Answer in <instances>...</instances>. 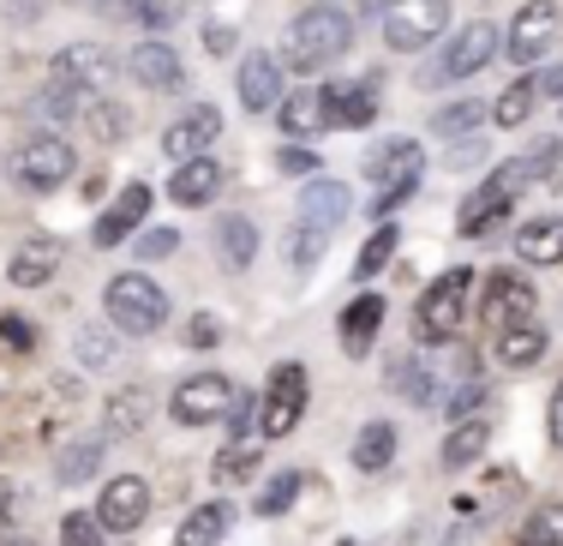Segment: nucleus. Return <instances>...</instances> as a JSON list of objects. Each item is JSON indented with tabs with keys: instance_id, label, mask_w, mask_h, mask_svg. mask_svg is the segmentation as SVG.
Masks as SVG:
<instances>
[{
	"instance_id": "f257e3e1",
	"label": "nucleus",
	"mask_w": 563,
	"mask_h": 546,
	"mask_svg": "<svg viewBox=\"0 0 563 546\" xmlns=\"http://www.w3.org/2000/svg\"><path fill=\"white\" fill-rule=\"evenodd\" d=\"M347 48H354V19L342 7H306L288 24V36H282V66H294V73H324Z\"/></svg>"
},
{
	"instance_id": "f03ea898",
	"label": "nucleus",
	"mask_w": 563,
	"mask_h": 546,
	"mask_svg": "<svg viewBox=\"0 0 563 546\" xmlns=\"http://www.w3.org/2000/svg\"><path fill=\"white\" fill-rule=\"evenodd\" d=\"M467 306H474V271H444L420 295V306H413V342H420V349L455 342L467 325Z\"/></svg>"
},
{
	"instance_id": "7ed1b4c3",
	"label": "nucleus",
	"mask_w": 563,
	"mask_h": 546,
	"mask_svg": "<svg viewBox=\"0 0 563 546\" xmlns=\"http://www.w3.org/2000/svg\"><path fill=\"white\" fill-rule=\"evenodd\" d=\"M366 175L372 186H378V198H372V222L378 217H390V210H401L413 193H420V181H426V151L413 139H390V144H378V151L366 156Z\"/></svg>"
},
{
	"instance_id": "20e7f679",
	"label": "nucleus",
	"mask_w": 563,
	"mask_h": 546,
	"mask_svg": "<svg viewBox=\"0 0 563 546\" xmlns=\"http://www.w3.org/2000/svg\"><path fill=\"white\" fill-rule=\"evenodd\" d=\"M498 24L492 19H474L467 31H455L450 36V48L438 55L432 66H420V85H450V78H474V73H486L492 61H498Z\"/></svg>"
},
{
	"instance_id": "39448f33",
	"label": "nucleus",
	"mask_w": 563,
	"mask_h": 546,
	"mask_svg": "<svg viewBox=\"0 0 563 546\" xmlns=\"http://www.w3.org/2000/svg\"><path fill=\"white\" fill-rule=\"evenodd\" d=\"M102 301H109L114 330H126V337H151V330H163V318H168V295L151 283V276H139V271L114 276Z\"/></svg>"
},
{
	"instance_id": "423d86ee",
	"label": "nucleus",
	"mask_w": 563,
	"mask_h": 546,
	"mask_svg": "<svg viewBox=\"0 0 563 546\" xmlns=\"http://www.w3.org/2000/svg\"><path fill=\"white\" fill-rule=\"evenodd\" d=\"M12 175H19L24 193H55V186L73 181V144L43 132V139H24L12 151Z\"/></svg>"
},
{
	"instance_id": "0eeeda50",
	"label": "nucleus",
	"mask_w": 563,
	"mask_h": 546,
	"mask_svg": "<svg viewBox=\"0 0 563 546\" xmlns=\"http://www.w3.org/2000/svg\"><path fill=\"white\" fill-rule=\"evenodd\" d=\"M450 24V0H384V43L390 48H426Z\"/></svg>"
},
{
	"instance_id": "6e6552de",
	"label": "nucleus",
	"mask_w": 563,
	"mask_h": 546,
	"mask_svg": "<svg viewBox=\"0 0 563 546\" xmlns=\"http://www.w3.org/2000/svg\"><path fill=\"white\" fill-rule=\"evenodd\" d=\"M306 415V367L300 361H282L271 372V391H264L258 408V438H288Z\"/></svg>"
},
{
	"instance_id": "1a4fd4ad",
	"label": "nucleus",
	"mask_w": 563,
	"mask_h": 546,
	"mask_svg": "<svg viewBox=\"0 0 563 546\" xmlns=\"http://www.w3.org/2000/svg\"><path fill=\"white\" fill-rule=\"evenodd\" d=\"M533 306H540V295H533V283L521 271H492L486 276V295H479V325L486 330H516L533 318Z\"/></svg>"
},
{
	"instance_id": "9d476101",
	"label": "nucleus",
	"mask_w": 563,
	"mask_h": 546,
	"mask_svg": "<svg viewBox=\"0 0 563 546\" xmlns=\"http://www.w3.org/2000/svg\"><path fill=\"white\" fill-rule=\"evenodd\" d=\"M240 384L222 379V372H192V379L174 391V421L180 426H210V421H228V408H234Z\"/></svg>"
},
{
	"instance_id": "9b49d317",
	"label": "nucleus",
	"mask_w": 563,
	"mask_h": 546,
	"mask_svg": "<svg viewBox=\"0 0 563 546\" xmlns=\"http://www.w3.org/2000/svg\"><path fill=\"white\" fill-rule=\"evenodd\" d=\"M558 24H563V12H558V0H528V7H516V24H509V61L516 66H528V61H540L545 48L558 43Z\"/></svg>"
},
{
	"instance_id": "f8f14e48",
	"label": "nucleus",
	"mask_w": 563,
	"mask_h": 546,
	"mask_svg": "<svg viewBox=\"0 0 563 546\" xmlns=\"http://www.w3.org/2000/svg\"><path fill=\"white\" fill-rule=\"evenodd\" d=\"M144 516H151V481H139V474H120V481L102 487V499H97V523H102V528L132 535Z\"/></svg>"
},
{
	"instance_id": "ddd939ff",
	"label": "nucleus",
	"mask_w": 563,
	"mask_h": 546,
	"mask_svg": "<svg viewBox=\"0 0 563 546\" xmlns=\"http://www.w3.org/2000/svg\"><path fill=\"white\" fill-rule=\"evenodd\" d=\"M318 97H324V127H366L378 114V78H336Z\"/></svg>"
},
{
	"instance_id": "4468645a",
	"label": "nucleus",
	"mask_w": 563,
	"mask_h": 546,
	"mask_svg": "<svg viewBox=\"0 0 563 546\" xmlns=\"http://www.w3.org/2000/svg\"><path fill=\"white\" fill-rule=\"evenodd\" d=\"M222 132V114L210 109V102H192V109L180 114L168 132H163V156H174V163H192V156H205L210 144H217Z\"/></svg>"
},
{
	"instance_id": "2eb2a0df",
	"label": "nucleus",
	"mask_w": 563,
	"mask_h": 546,
	"mask_svg": "<svg viewBox=\"0 0 563 546\" xmlns=\"http://www.w3.org/2000/svg\"><path fill=\"white\" fill-rule=\"evenodd\" d=\"M114 73H120V61L109 55V48H97V43H73V48H60V55H55V78H60V85H78L85 97H90V90H102Z\"/></svg>"
},
{
	"instance_id": "dca6fc26",
	"label": "nucleus",
	"mask_w": 563,
	"mask_h": 546,
	"mask_svg": "<svg viewBox=\"0 0 563 546\" xmlns=\"http://www.w3.org/2000/svg\"><path fill=\"white\" fill-rule=\"evenodd\" d=\"M151 205H156V198H151V186H144V181L120 186V198L97 217V247H120L126 234H139V222L151 217Z\"/></svg>"
},
{
	"instance_id": "f3484780",
	"label": "nucleus",
	"mask_w": 563,
	"mask_h": 546,
	"mask_svg": "<svg viewBox=\"0 0 563 546\" xmlns=\"http://www.w3.org/2000/svg\"><path fill=\"white\" fill-rule=\"evenodd\" d=\"M234 78H240V102H246L252 114H271L282 102V61L276 55H246Z\"/></svg>"
},
{
	"instance_id": "a211bd4d",
	"label": "nucleus",
	"mask_w": 563,
	"mask_h": 546,
	"mask_svg": "<svg viewBox=\"0 0 563 546\" xmlns=\"http://www.w3.org/2000/svg\"><path fill=\"white\" fill-rule=\"evenodd\" d=\"M347 210H354V193H347V186L342 181H312V186H306V193H300V222H306V229H342V222H347Z\"/></svg>"
},
{
	"instance_id": "6ab92c4d",
	"label": "nucleus",
	"mask_w": 563,
	"mask_h": 546,
	"mask_svg": "<svg viewBox=\"0 0 563 546\" xmlns=\"http://www.w3.org/2000/svg\"><path fill=\"white\" fill-rule=\"evenodd\" d=\"M126 73L139 78V85H151V90H180L186 85V66H180V55H174L168 43H139L132 48V61H126Z\"/></svg>"
},
{
	"instance_id": "aec40b11",
	"label": "nucleus",
	"mask_w": 563,
	"mask_h": 546,
	"mask_svg": "<svg viewBox=\"0 0 563 546\" xmlns=\"http://www.w3.org/2000/svg\"><path fill=\"white\" fill-rule=\"evenodd\" d=\"M217 186H222V163H217V156H192V163H174L168 198H174V205H210Z\"/></svg>"
},
{
	"instance_id": "412c9836",
	"label": "nucleus",
	"mask_w": 563,
	"mask_h": 546,
	"mask_svg": "<svg viewBox=\"0 0 563 546\" xmlns=\"http://www.w3.org/2000/svg\"><path fill=\"white\" fill-rule=\"evenodd\" d=\"M378 325H384V295L347 301V313H342V349L354 354V361H366L372 342H378Z\"/></svg>"
},
{
	"instance_id": "4be33fe9",
	"label": "nucleus",
	"mask_w": 563,
	"mask_h": 546,
	"mask_svg": "<svg viewBox=\"0 0 563 546\" xmlns=\"http://www.w3.org/2000/svg\"><path fill=\"white\" fill-rule=\"evenodd\" d=\"M102 450H109V438H66L55 450V481L60 487H85L90 474L102 469Z\"/></svg>"
},
{
	"instance_id": "5701e85b",
	"label": "nucleus",
	"mask_w": 563,
	"mask_h": 546,
	"mask_svg": "<svg viewBox=\"0 0 563 546\" xmlns=\"http://www.w3.org/2000/svg\"><path fill=\"white\" fill-rule=\"evenodd\" d=\"M516 252L528 264H563V217H533L516 229Z\"/></svg>"
},
{
	"instance_id": "b1692460",
	"label": "nucleus",
	"mask_w": 563,
	"mask_h": 546,
	"mask_svg": "<svg viewBox=\"0 0 563 546\" xmlns=\"http://www.w3.org/2000/svg\"><path fill=\"white\" fill-rule=\"evenodd\" d=\"M234 528V511H228L222 499L198 504V511H186L180 535H174V546H222V535Z\"/></svg>"
},
{
	"instance_id": "393cba45",
	"label": "nucleus",
	"mask_w": 563,
	"mask_h": 546,
	"mask_svg": "<svg viewBox=\"0 0 563 546\" xmlns=\"http://www.w3.org/2000/svg\"><path fill=\"white\" fill-rule=\"evenodd\" d=\"M545 349H552V337H545L540 325H516V330H498V361L504 367H516V372H528V367H540L545 361Z\"/></svg>"
},
{
	"instance_id": "a878e982",
	"label": "nucleus",
	"mask_w": 563,
	"mask_h": 546,
	"mask_svg": "<svg viewBox=\"0 0 563 546\" xmlns=\"http://www.w3.org/2000/svg\"><path fill=\"white\" fill-rule=\"evenodd\" d=\"M7 271H12V283H19V288H43L48 276L60 271V247L55 241H24L19 252H12Z\"/></svg>"
},
{
	"instance_id": "bb28decb",
	"label": "nucleus",
	"mask_w": 563,
	"mask_h": 546,
	"mask_svg": "<svg viewBox=\"0 0 563 546\" xmlns=\"http://www.w3.org/2000/svg\"><path fill=\"white\" fill-rule=\"evenodd\" d=\"M390 457H396V426L390 421H366L360 438H354V469L378 474V469H390Z\"/></svg>"
},
{
	"instance_id": "cd10ccee",
	"label": "nucleus",
	"mask_w": 563,
	"mask_h": 546,
	"mask_svg": "<svg viewBox=\"0 0 563 546\" xmlns=\"http://www.w3.org/2000/svg\"><path fill=\"white\" fill-rule=\"evenodd\" d=\"M390 384L408 396L413 408H432L438 403V379H432V367H426V349L420 354H401V361L390 367Z\"/></svg>"
},
{
	"instance_id": "c85d7f7f",
	"label": "nucleus",
	"mask_w": 563,
	"mask_h": 546,
	"mask_svg": "<svg viewBox=\"0 0 563 546\" xmlns=\"http://www.w3.org/2000/svg\"><path fill=\"white\" fill-rule=\"evenodd\" d=\"M282 132H288V139H306V132H318L324 127V97H318V90H282Z\"/></svg>"
},
{
	"instance_id": "c756f323",
	"label": "nucleus",
	"mask_w": 563,
	"mask_h": 546,
	"mask_svg": "<svg viewBox=\"0 0 563 546\" xmlns=\"http://www.w3.org/2000/svg\"><path fill=\"white\" fill-rule=\"evenodd\" d=\"M252 469H258V438H228V445L217 450V462H210L217 487H246Z\"/></svg>"
},
{
	"instance_id": "7c9ffc66",
	"label": "nucleus",
	"mask_w": 563,
	"mask_h": 546,
	"mask_svg": "<svg viewBox=\"0 0 563 546\" xmlns=\"http://www.w3.org/2000/svg\"><path fill=\"white\" fill-rule=\"evenodd\" d=\"M217 252H222L228 271H246L252 252H258V229L246 217H217Z\"/></svg>"
},
{
	"instance_id": "2f4dec72",
	"label": "nucleus",
	"mask_w": 563,
	"mask_h": 546,
	"mask_svg": "<svg viewBox=\"0 0 563 546\" xmlns=\"http://www.w3.org/2000/svg\"><path fill=\"white\" fill-rule=\"evenodd\" d=\"M486 438H492V426L479 421V415L455 421V433H450V445H444V469H467V462H479Z\"/></svg>"
},
{
	"instance_id": "473e14b6",
	"label": "nucleus",
	"mask_w": 563,
	"mask_h": 546,
	"mask_svg": "<svg viewBox=\"0 0 563 546\" xmlns=\"http://www.w3.org/2000/svg\"><path fill=\"white\" fill-rule=\"evenodd\" d=\"M144 421H151V396L144 391H114L109 396V438L144 433Z\"/></svg>"
},
{
	"instance_id": "72a5a7b5",
	"label": "nucleus",
	"mask_w": 563,
	"mask_h": 546,
	"mask_svg": "<svg viewBox=\"0 0 563 546\" xmlns=\"http://www.w3.org/2000/svg\"><path fill=\"white\" fill-rule=\"evenodd\" d=\"M78 121H85L90 127V139H102V144H120V139H126V109H120V102H109V97H90V109L85 114H78Z\"/></svg>"
},
{
	"instance_id": "f704fd0d",
	"label": "nucleus",
	"mask_w": 563,
	"mask_h": 546,
	"mask_svg": "<svg viewBox=\"0 0 563 546\" xmlns=\"http://www.w3.org/2000/svg\"><path fill=\"white\" fill-rule=\"evenodd\" d=\"M533 97H540V78H516V85L492 102V121H498V127H521L533 114Z\"/></svg>"
},
{
	"instance_id": "c9c22d12",
	"label": "nucleus",
	"mask_w": 563,
	"mask_h": 546,
	"mask_svg": "<svg viewBox=\"0 0 563 546\" xmlns=\"http://www.w3.org/2000/svg\"><path fill=\"white\" fill-rule=\"evenodd\" d=\"M521 546H563V504H540L521 523Z\"/></svg>"
},
{
	"instance_id": "e433bc0d",
	"label": "nucleus",
	"mask_w": 563,
	"mask_h": 546,
	"mask_svg": "<svg viewBox=\"0 0 563 546\" xmlns=\"http://www.w3.org/2000/svg\"><path fill=\"white\" fill-rule=\"evenodd\" d=\"M396 247H401V234L390 229V222H384V229H378V234H372V241H366V252H360V259H354V276H360V283H366V276H378L384 264L396 259Z\"/></svg>"
},
{
	"instance_id": "4c0bfd02",
	"label": "nucleus",
	"mask_w": 563,
	"mask_h": 546,
	"mask_svg": "<svg viewBox=\"0 0 563 546\" xmlns=\"http://www.w3.org/2000/svg\"><path fill=\"white\" fill-rule=\"evenodd\" d=\"M300 487H306V474H294V469H288V474H276V481L264 487V499H258V516H282L294 499H300Z\"/></svg>"
},
{
	"instance_id": "58836bf2",
	"label": "nucleus",
	"mask_w": 563,
	"mask_h": 546,
	"mask_svg": "<svg viewBox=\"0 0 563 546\" xmlns=\"http://www.w3.org/2000/svg\"><path fill=\"white\" fill-rule=\"evenodd\" d=\"M486 114H492L486 102H450V109L432 114V127H438V132H474L479 121H486Z\"/></svg>"
},
{
	"instance_id": "ea45409f",
	"label": "nucleus",
	"mask_w": 563,
	"mask_h": 546,
	"mask_svg": "<svg viewBox=\"0 0 563 546\" xmlns=\"http://www.w3.org/2000/svg\"><path fill=\"white\" fill-rule=\"evenodd\" d=\"M479 403H486V379H479V372H467L462 384H455V391L444 396V408L455 421H467V415H479Z\"/></svg>"
},
{
	"instance_id": "a19ab883",
	"label": "nucleus",
	"mask_w": 563,
	"mask_h": 546,
	"mask_svg": "<svg viewBox=\"0 0 563 546\" xmlns=\"http://www.w3.org/2000/svg\"><path fill=\"white\" fill-rule=\"evenodd\" d=\"M60 546H102V523L90 511H73L60 523Z\"/></svg>"
},
{
	"instance_id": "79ce46f5",
	"label": "nucleus",
	"mask_w": 563,
	"mask_h": 546,
	"mask_svg": "<svg viewBox=\"0 0 563 546\" xmlns=\"http://www.w3.org/2000/svg\"><path fill=\"white\" fill-rule=\"evenodd\" d=\"M324 247H330V234L324 229H306V222H300V229H294V241H288V259L306 271V264H318V252H324Z\"/></svg>"
},
{
	"instance_id": "37998d69",
	"label": "nucleus",
	"mask_w": 563,
	"mask_h": 546,
	"mask_svg": "<svg viewBox=\"0 0 563 546\" xmlns=\"http://www.w3.org/2000/svg\"><path fill=\"white\" fill-rule=\"evenodd\" d=\"M78 361H85V367H109L114 361L109 330H78Z\"/></svg>"
},
{
	"instance_id": "c03bdc74",
	"label": "nucleus",
	"mask_w": 563,
	"mask_h": 546,
	"mask_svg": "<svg viewBox=\"0 0 563 546\" xmlns=\"http://www.w3.org/2000/svg\"><path fill=\"white\" fill-rule=\"evenodd\" d=\"M217 342H222V325H217L210 313H192V318H186V349H217Z\"/></svg>"
},
{
	"instance_id": "a18cd8bd",
	"label": "nucleus",
	"mask_w": 563,
	"mask_h": 546,
	"mask_svg": "<svg viewBox=\"0 0 563 546\" xmlns=\"http://www.w3.org/2000/svg\"><path fill=\"white\" fill-rule=\"evenodd\" d=\"M180 7H186V0H139V19L156 24V31H168V24L180 19Z\"/></svg>"
},
{
	"instance_id": "49530a36",
	"label": "nucleus",
	"mask_w": 563,
	"mask_h": 546,
	"mask_svg": "<svg viewBox=\"0 0 563 546\" xmlns=\"http://www.w3.org/2000/svg\"><path fill=\"white\" fill-rule=\"evenodd\" d=\"M174 247H180V234H174V229H144L139 234V259H168Z\"/></svg>"
},
{
	"instance_id": "de8ad7c7",
	"label": "nucleus",
	"mask_w": 563,
	"mask_h": 546,
	"mask_svg": "<svg viewBox=\"0 0 563 546\" xmlns=\"http://www.w3.org/2000/svg\"><path fill=\"white\" fill-rule=\"evenodd\" d=\"M78 7L97 19H139V0H78Z\"/></svg>"
},
{
	"instance_id": "09e8293b",
	"label": "nucleus",
	"mask_w": 563,
	"mask_h": 546,
	"mask_svg": "<svg viewBox=\"0 0 563 546\" xmlns=\"http://www.w3.org/2000/svg\"><path fill=\"white\" fill-rule=\"evenodd\" d=\"M276 163H282V175H312L318 156H312V151H300V144H288V151H276Z\"/></svg>"
},
{
	"instance_id": "8fccbe9b",
	"label": "nucleus",
	"mask_w": 563,
	"mask_h": 546,
	"mask_svg": "<svg viewBox=\"0 0 563 546\" xmlns=\"http://www.w3.org/2000/svg\"><path fill=\"white\" fill-rule=\"evenodd\" d=\"M43 7H48V0H7V19H12V24H31Z\"/></svg>"
},
{
	"instance_id": "3c124183",
	"label": "nucleus",
	"mask_w": 563,
	"mask_h": 546,
	"mask_svg": "<svg viewBox=\"0 0 563 546\" xmlns=\"http://www.w3.org/2000/svg\"><path fill=\"white\" fill-rule=\"evenodd\" d=\"M205 48H210V55H228V48H234V31H228V24H210V31H205Z\"/></svg>"
},
{
	"instance_id": "603ef678",
	"label": "nucleus",
	"mask_w": 563,
	"mask_h": 546,
	"mask_svg": "<svg viewBox=\"0 0 563 546\" xmlns=\"http://www.w3.org/2000/svg\"><path fill=\"white\" fill-rule=\"evenodd\" d=\"M545 426H552V445H563V384L552 391V408H545Z\"/></svg>"
},
{
	"instance_id": "864d4df0",
	"label": "nucleus",
	"mask_w": 563,
	"mask_h": 546,
	"mask_svg": "<svg viewBox=\"0 0 563 546\" xmlns=\"http://www.w3.org/2000/svg\"><path fill=\"white\" fill-rule=\"evenodd\" d=\"M0 330L12 337V349H31V325L24 318H0Z\"/></svg>"
},
{
	"instance_id": "5fc2aeb1",
	"label": "nucleus",
	"mask_w": 563,
	"mask_h": 546,
	"mask_svg": "<svg viewBox=\"0 0 563 546\" xmlns=\"http://www.w3.org/2000/svg\"><path fill=\"white\" fill-rule=\"evenodd\" d=\"M479 156H486V144H479V139H462V151H455V163H479Z\"/></svg>"
},
{
	"instance_id": "6e6d98bb",
	"label": "nucleus",
	"mask_w": 563,
	"mask_h": 546,
	"mask_svg": "<svg viewBox=\"0 0 563 546\" xmlns=\"http://www.w3.org/2000/svg\"><path fill=\"white\" fill-rule=\"evenodd\" d=\"M540 90H545V97H563V66H552V73H540Z\"/></svg>"
},
{
	"instance_id": "4d7b16f0",
	"label": "nucleus",
	"mask_w": 563,
	"mask_h": 546,
	"mask_svg": "<svg viewBox=\"0 0 563 546\" xmlns=\"http://www.w3.org/2000/svg\"><path fill=\"white\" fill-rule=\"evenodd\" d=\"M0 546H36L31 535H7V540H0Z\"/></svg>"
},
{
	"instance_id": "13d9d810",
	"label": "nucleus",
	"mask_w": 563,
	"mask_h": 546,
	"mask_svg": "<svg viewBox=\"0 0 563 546\" xmlns=\"http://www.w3.org/2000/svg\"><path fill=\"white\" fill-rule=\"evenodd\" d=\"M360 7H372V12H378V7H384V0H360Z\"/></svg>"
},
{
	"instance_id": "bf43d9fd",
	"label": "nucleus",
	"mask_w": 563,
	"mask_h": 546,
	"mask_svg": "<svg viewBox=\"0 0 563 546\" xmlns=\"http://www.w3.org/2000/svg\"><path fill=\"white\" fill-rule=\"evenodd\" d=\"M342 546H360V540H342Z\"/></svg>"
}]
</instances>
